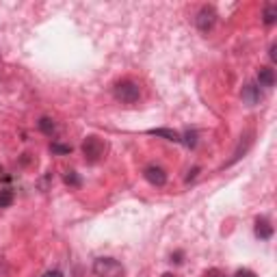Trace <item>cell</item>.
Instances as JSON below:
<instances>
[{
	"mask_svg": "<svg viewBox=\"0 0 277 277\" xmlns=\"http://www.w3.org/2000/svg\"><path fill=\"white\" fill-rule=\"evenodd\" d=\"M271 61H277V54H275V43L271 46Z\"/></svg>",
	"mask_w": 277,
	"mask_h": 277,
	"instance_id": "obj_19",
	"label": "cell"
},
{
	"mask_svg": "<svg viewBox=\"0 0 277 277\" xmlns=\"http://www.w3.org/2000/svg\"><path fill=\"white\" fill-rule=\"evenodd\" d=\"M145 178L149 184H154V186H165V182H167V173L162 171L160 167H156V165H149L145 169Z\"/></svg>",
	"mask_w": 277,
	"mask_h": 277,
	"instance_id": "obj_6",
	"label": "cell"
},
{
	"mask_svg": "<svg viewBox=\"0 0 277 277\" xmlns=\"http://www.w3.org/2000/svg\"><path fill=\"white\" fill-rule=\"evenodd\" d=\"M234 277H256V275L251 273V271H238V273H236Z\"/></svg>",
	"mask_w": 277,
	"mask_h": 277,
	"instance_id": "obj_18",
	"label": "cell"
},
{
	"mask_svg": "<svg viewBox=\"0 0 277 277\" xmlns=\"http://www.w3.org/2000/svg\"><path fill=\"white\" fill-rule=\"evenodd\" d=\"M115 98L124 104H135L141 98V89L132 80H122L119 85H115Z\"/></svg>",
	"mask_w": 277,
	"mask_h": 277,
	"instance_id": "obj_2",
	"label": "cell"
},
{
	"mask_svg": "<svg viewBox=\"0 0 277 277\" xmlns=\"http://www.w3.org/2000/svg\"><path fill=\"white\" fill-rule=\"evenodd\" d=\"M258 83H260V87H273L275 85V72L271 67H260V72H258Z\"/></svg>",
	"mask_w": 277,
	"mask_h": 277,
	"instance_id": "obj_8",
	"label": "cell"
},
{
	"mask_svg": "<svg viewBox=\"0 0 277 277\" xmlns=\"http://www.w3.org/2000/svg\"><path fill=\"white\" fill-rule=\"evenodd\" d=\"M50 149H52L54 154H69V152H72V147H69V145H61V143H52Z\"/></svg>",
	"mask_w": 277,
	"mask_h": 277,
	"instance_id": "obj_13",
	"label": "cell"
},
{
	"mask_svg": "<svg viewBox=\"0 0 277 277\" xmlns=\"http://www.w3.org/2000/svg\"><path fill=\"white\" fill-rule=\"evenodd\" d=\"M256 236L262 238V241L271 238V236H273V225H271L267 219H258V221H256Z\"/></svg>",
	"mask_w": 277,
	"mask_h": 277,
	"instance_id": "obj_7",
	"label": "cell"
},
{
	"mask_svg": "<svg viewBox=\"0 0 277 277\" xmlns=\"http://www.w3.org/2000/svg\"><path fill=\"white\" fill-rule=\"evenodd\" d=\"M83 154L87 162H98L100 156L104 154V143L98 137H87L83 143Z\"/></svg>",
	"mask_w": 277,
	"mask_h": 277,
	"instance_id": "obj_3",
	"label": "cell"
},
{
	"mask_svg": "<svg viewBox=\"0 0 277 277\" xmlns=\"http://www.w3.org/2000/svg\"><path fill=\"white\" fill-rule=\"evenodd\" d=\"M215 20H217V13L212 7H201L197 17H195V24H197V28L201 33H208L212 26H215Z\"/></svg>",
	"mask_w": 277,
	"mask_h": 277,
	"instance_id": "obj_4",
	"label": "cell"
},
{
	"mask_svg": "<svg viewBox=\"0 0 277 277\" xmlns=\"http://www.w3.org/2000/svg\"><path fill=\"white\" fill-rule=\"evenodd\" d=\"M262 20H264V24H275V20H277V7L275 4H267L264 7V13H262Z\"/></svg>",
	"mask_w": 277,
	"mask_h": 277,
	"instance_id": "obj_10",
	"label": "cell"
},
{
	"mask_svg": "<svg viewBox=\"0 0 277 277\" xmlns=\"http://www.w3.org/2000/svg\"><path fill=\"white\" fill-rule=\"evenodd\" d=\"M206 277H228L223 273V271H219V269H212V271H208L206 273Z\"/></svg>",
	"mask_w": 277,
	"mask_h": 277,
	"instance_id": "obj_16",
	"label": "cell"
},
{
	"mask_svg": "<svg viewBox=\"0 0 277 277\" xmlns=\"http://www.w3.org/2000/svg\"><path fill=\"white\" fill-rule=\"evenodd\" d=\"M149 135H156V137H165L167 141H175V143H180V141H182V137L178 135V132H173V130H167V128L149 130Z\"/></svg>",
	"mask_w": 277,
	"mask_h": 277,
	"instance_id": "obj_9",
	"label": "cell"
},
{
	"mask_svg": "<svg viewBox=\"0 0 277 277\" xmlns=\"http://www.w3.org/2000/svg\"><path fill=\"white\" fill-rule=\"evenodd\" d=\"M11 204H13V193L9 188H2L0 191V208H9Z\"/></svg>",
	"mask_w": 277,
	"mask_h": 277,
	"instance_id": "obj_11",
	"label": "cell"
},
{
	"mask_svg": "<svg viewBox=\"0 0 277 277\" xmlns=\"http://www.w3.org/2000/svg\"><path fill=\"white\" fill-rule=\"evenodd\" d=\"M93 273L98 277H124V267L113 258H98L93 262Z\"/></svg>",
	"mask_w": 277,
	"mask_h": 277,
	"instance_id": "obj_1",
	"label": "cell"
},
{
	"mask_svg": "<svg viewBox=\"0 0 277 277\" xmlns=\"http://www.w3.org/2000/svg\"><path fill=\"white\" fill-rule=\"evenodd\" d=\"M65 182H67V184H72V186H80V178L76 175V171H67Z\"/></svg>",
	"mask_w": 277,
	"mask_h": 277,
	"instance_id": "obj_14",
	"label": "cell"
},
{
	"mask_svg": "<svg viewBox=\"0 0 277 277\" xmlns=\"http://www.w3.org/2000/svg\"><path fill=\"white\" fill-rule=\"evenodd\" d=\"M41 277H63L61 271H48V273H43Z\"/></svg>",
	"mask_w": 277,
	"mask_h": 277,
	"instance_id": "obj_17",
	"label": "cell"
},
{
	"mask_svg": "<svg viewBox=\"0 0 277 277\" xmlns=\"http://www.w3.org/2000/svg\"><path fill=\"white\" fill-rule=\"evenodd\" d=\"M39 130L46 132V135H52V132H54V122L50 117H41L39 119Z\"/></svg>",
	"mask_w": 277,
	"mask_h": 277,
	"instance_id": "obj_12",
	"label": "cell"
},
{
	"mask_svg": "<svg viewBox=\"0 0 277 277\" xmlns=\"http://www.w3.org/2000/svg\"><path fill=\"white\" fill-rule=\"evenodd\" d=\"M243 102L245 104H249V106H256L258 102L262 100V91H260V87H258L256 83H247L243 87Z\"/></svg>",
	"mask_w": 277,
	"mask_h": 277,
	"instance_id": "obj_5",
	"label": "cell"
},
{
	"mask_svg": "<svg viewBox=\"0 0 277 277\" xmlns=\"http://www.w3.org/2000/svg\"><path fill=\"white\" fill-rule=\"evenodd\" d=\"M195 138H197V135H195V132H186V135H184V145L186 147H195V143H197Z\"/></svg>",
	"mask_w": 277,
	"mask_h": 277,
	"instance_id": "obj_15",
	"label": "cell"
}]
</instances>
